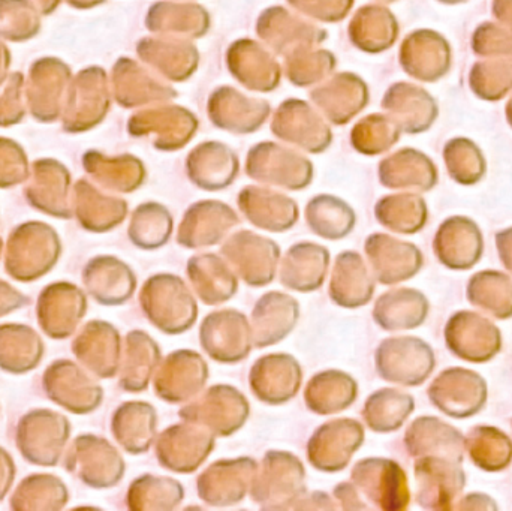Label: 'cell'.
Segmentation results:
<instances>
[{
  "label": "cell",
  "instance_id": "3957f363",
  "mask_svg": "<svg viewBox=\"0 0 512 511\" xmlns=\"http://www.w3.org/2000/svg\"><path fill=\"white\" fill-rule=\"evenodd\" d=\"M445 344L465 362L487 363L501 353V330L477 312L460 311L445 326Z\"/></svg>",
  "mask_w": 512,
  "mask_h": 511
},
{
  "label": "cell",
  "instance_id": "ffe728a7",
  "mask_svg": "<svg viewBox=\"0 0 512 511\" xmlns=\"http://www.w3.org/2000/svg\"><path fill=\"white\" fill-rule=\"evenodd\" d=\"M493 12H495V17L505 24V27L512 30V0H495Z\"/></svg>",
  "mask_w": 512,
  "mask_h": 511
},
{
  "label": "cell",
  "instance_id": "30bf717a",
  "mask_svg": "<svg viewBox=\"0 0 512 511\" xmlns=\"http://www.w3.org/2000/svg\"><path fill=\"white\" fill-rule=\"evenodd\" d=\"M468 300L496 320L512 317V279L498 270L475 273L468 284Z\"/></svg>",
  "mask_w": 512,
  "mask_h": 511
},
{
  "label": "cell",
  "instance_id": "d6986e66",
  "mask_svg": "<svg viewBox=\"0 0 512 511\" xmlns=\"http://www.w3.org/2000/svg\"><path fill=\"white\" fill-rule=\"evenodd\" d=\"M454 509L459 510H498V504L484 494H471L462 498Z\"/></svg>",
  "mask_w": 512,
  "mask_h": 511
},
{
  "label": "cell",
  "instance_id": "5bb4252c",
  "mask_svg": "<svg viewBox=\"0 0 512 511\" xmlns=\"http://www.w3.org/2000/svg\"><path fill=\"white\" fill-rule=\"evenodd\" d=\"M448 173L460 185H475L486 174V159L472 141L451 140L445 147Z\"/></svg>",
  "mask_w": 512,
  "mask_h": 511
},
{
  "label": "cell",
  "instance_id": "ac0fdd59",
  "mask_svg": "<svg viewBox=\"0 0 512 511\" xmlns=\"http://www.w3.org/2000/svg\"><path fill=\"white\" fill-rule=\"evenodd\" d=\"M496 248L502 264L512 275V227L496 234Z\"/></svg>",
  "mask_w": 512,
  "mask_h": 511
},
{
  "label": "cell",
  "instance_id": "277c9868",
  "mask_svg": "<svg viewBox=\"0 0 512 511\" xmlns=\"http://www.w3.org/2000/svg\"><path fill=\"white\" fill-rule=\"evenodd\" d=\"M417 500L429 510L454 509L466 486V474L462 464L453 459L423 456L415 462Z\"/></svg>",
  "mask_w": 512,
  "mask_h": 511
},
{
  "label": "cell",
  "instance_id": "8992f818",
  "mask_svg": "<svg viewBox=\"0 0 512 511\" xmlns=\"http://www.w3.org/2000/svg\"><path fill=\"white\" fill-rule=\"evenodd\" d=\"M354 479L381 509L403 510L409 506L408 479L397 462L387 459L361 461L355 468Z\"/></svg>",
  "mask_w": 512,
  "mask_h": 511
},
{
  "label": "cell",
  "instance_id": "e0dca14e",
  "mask_svg": "<svg viewBox=\"0 0 512 511\" xmlns=\"http://www.w3.org/2000/svg\"><path fill=\"white\" fill-rule=\"evenodd\" d=\"M475 53L481 56L512 54V35L496 24L486 23L474 35Z\"/></svg>",
  "mask_w": 512,
  "mask_h": 511
},
{
  "label": "cell",
  "instance_id": "9c48e42d",
  "mask_svg": "<svg viewBox=\"0 0 512 511\" xmlns=\"http://www.w3.org/2000/svg\"><path fill=\"white\" fill-rule=\"evenodd\" d=\"M376 323L385 330L417 329L429 315V300L420 291L400 288L384 294L376 303Z\"/></svg>",
  "mask_w": 512,
  "mask_h": 511
},
{
  "label": "cell",
  "instance_id": "6da1fadb",
  "mask_svg": "<svg viewBox=\"0 0 512 511\" xmlns=\"http://www.w3.org/2000/svg\"><path fill=\"white\" fill-rule=\"evenodd\" d=\"M432 404L445 416L469 419L486 407L489 398L486 380L478 372L450 368L436 377L429 387Z\"/></svg>",
  "mask_w": 512,
  "mask_h": 511
},
{
  "label": "cell",
  "instance_id": "7c38bea8",
  "mask_svg": "<svg viewBox=\"0 0 512 511\" xmlns=\"http://www.w3.org/2000/svg\"><path fill=\"white\" fill-rule=\"evenodd\" d=\"M414 398L399 390H381L367 401V425L378 432L397 431L414 411Z\"/></svg>",
  "mask_w": 512,
  "mask_h": 511
},
{
  "label": "cell",
  "instance_id": "9a60e30c",
  "mask_svg": "<svg viewBox=\"0 0 512 511\" xmlns=\"http://www.w3.org/2000/svg\"><path fill=\"white\" fill-rule=\"evenodd\" d=\"M471 87L487 101L501 99L512 89V59L477 63L472 68Z\"/></svg>",
  "mask_w": 512,
  "mask_h": 511
},
{
  "label": "cell",
  "instance_id": "2e32d148",
  "mask_svg": "<svg viewBox=\"0 0 512 511\" xmlns=\"http://www.w3.org/2000/svg\"><path fill=\"white\" fill-rule=\"evenodd\" d=\"M373 281L367 273L363 261H358L355 266L352 279L348 278L343 267L337 263L336 275H334L333 285H331V297L339 305L355 306L366 305L372 299Z\"/></svg>",
  "mask_w": 512,
  "mask_h": 511
},
{
  "label": "cell",
  "instance_id": "8fae6325",
  "mask_svg": "<svg viewBox=\"0 0 512 511\" xmlns=\"http://www.w3.org/2000/svg\"><path fill=\"white\" fill-rule=\"evenodd\" d=\"M466 452L487 473L507 470L512 461V441L495 426H475L466 437Z\"/></svg>",
  "mask_w": 512,
  "mask_h": 511
},
{
  "label": "cell",
  "instance_id": "7402d4cb",
  "mask_svg": "<svg viewBox=\"0 0 512 511\" xmlns=\"http://www.w3.org/2000/svg\"><path fill=\"white\" fill-rule=\"evenodd\" d=\"M445 3H459L462 2V0H444Z\"/></svg>",
  "mask_w": 512,
  "mask_h": 511
},
{
  "label": "cell",
  "instance_id": "52a82bcc",
  "mask_svg": "<svg viewBox=\"0 0 512 511\" xmlns=\"http://www.w3.org/2000/svg\"><path fill=\"white\" fill-rule=\"evenodd\" d=\"M366 251L376 278L384 285L399 284L414 278L424 263L423 254L417 246L385 234H373L367 240Z\"/></svg>",
  "mask_w": 512,
  "mask_h": 511
},
{
  "label": "cell",
  "instance_id": "4fadbf2b",
  "mask_svg": "<svg viewBox=\"0 0 512 511\" xmlns=\"http://www.w3.org/2000/svg\"><path fill=\"white\" fill-rule=\"evenodd\" d=\"M382 225L402 234H414L423 230L427 222V206L417 195L385 198L378 206Z\"/></svg>",
  "mask_w": 512,
  "mask_h": 511
},
{
  "label": "cell",
  "instance_id": "7a4b0ae2",
  "mask_svg": "<svg viewBox=\"0 0 512 511\" xmlns=\"http://www.w3.org/2000/svg\"><path fill=\"white\" fill-rule=\"evenodd\" d=\"M376 365L385 381L415 387L430 377L436 357L429 344L414 336H406L382 342L376 354Z\"/></svg>",
  "mask_w": 512,
  "mask_h": 511
},
{
  "label": "cell",
  "instance_id": "44dd1931",
  "mask_svg": "<svg viewBox=\"0 0 512 511\" xmlns=\"http://www.w3.org/2000/svg\"><path fill=\"white\" fill-rule=\"evenodd\" d=\"M507 116L508 120H510V125L512 126V99L507 105Z\"/></svg>",
  "mask_w": 512,
  "mask_h": 511
},
{
  "label": "cell",
  "instance_id": "ba28073f",
  "mask_svg": "<svg viewBox=\"0 0 512 511\" xmlns=\"http://www.w3.org/2000/svg\"><path fill=\"white\" fill-rule=\"evenodd\" d=\"M406 449L414 458L438 456L462 464L466 453V437L438 417H420L405 435Z\"/></svg>",
  "mask_w": 512,
  "mask_h": 511
},
{
  "label": "cell",
  "instance_id": "5b68a950",
  "mask_svg": "<svg viewBox=\"0 0 512 511\" xmlns=\"http://www.w3.org/2000/svg\"><path fill=\"white\" fill-rule=\"evenodd\" d=\"M433 249L439 263L448 269L469 270L483 257V233L471 218L453 216L439 227Z\"/></svg>",
  "mask_w": 512,
  "mask_h": 511
}]
</instances>
